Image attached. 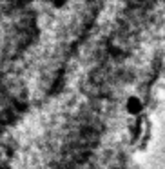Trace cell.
<instances>
[{
	"mask_svg": "<svg viewBox=\"0 0 165 169\" xmlns=\"http://www.w3.org/2000/svg\"><path fill=\"white\" fill-rule=\"evenodd\" d=\"M127 105H129V109H138V107H140V100H138V98H134V96H131Z\"/></svg>",
	"mask_w": 165,
	"mask_h": 169,
	"instance_id": "obj_1",
	"label": "cell"
}]
</instances>
